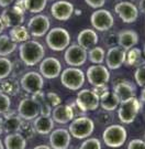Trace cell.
Returning a JSON list of instances; mask_svg holds the SVG:
<instances>
[{
	"mask_svg": "<svg viewBox=\"0 0 145 149\" xmlns=\"http://www.w3.org/2000/svg\"><path fill=\"white\" fill-rule=\"evenodd\" d=\"M45 50L40 42L29 40L21 43L19 48V56L25 66H34L44 59Z\"/></svg>",
	"mask_w": 145,
	"mask_h": 149,
	"instance_id": "cell-1",
	"label": "cell"
},
{
	"mask_svg": "<svg viewBox=\"0 0 145 149\" xmlns=\"http://www.w3.org/2000/svg\"><path fill=\"white\" fill-rule=\"evenodd\" d=\"M46 43L48 48L53 51H56V52L64 51L69 47V32L64 28H53L46 33Z\"/></svg>",
	"mask_w": 145,
	"mask_h": 149,
	"instance_id": "cell-2",
	"label": "cell"
},
{
	"mask_svg": "<svg viewBox=\"0 0 145 149\" xmlns=\"http://www.w3.org/2000/svg\"><path fill=\"white\" fill-rule=\"evenodd\" d=\"M128 137L126 129L122 125L111 124L102 133L103 143L110 148H119L123 146Z\"/></svg>",
	"mask_w": 145,
	"mask_h": 149,
	"instance_id": "cell-3",
	"label": "cell"
},
{
	"mask_svg": "<svg viewBox=\"0 0 145 149\" xmlns=\"http://www.w3.org/2000/svg\"><path fill=\"white\" fill-rule=\"evenodd\" d=\"M95 130V123L91 118L87 116L74 118L69 124V132L70 136H73L76 139H86Z\"/></svg>",
	"mask_w": 145,
	"mask_h": 149,
	"instance_id": "cell-4",
	"label": "cell"
},
{
	"mask_svg": "<svg viewBox=\"0 0 145 149\" xmlns=\"http://www.w3.org/2000/svg\"><path fill=\"white\" fill-rule=\"evenodd\" d=\"M60 83L67 90H80L85 84V73L78 68H67L60 73Z\"/></svg>",
	"mask_w": 145,
	"mask_h": 149,
	"instance_id": "cell-5",
	"label": "cell"
},
{
	"mask_svg": "<svg viewBox=\"0 0 145 149\" xmlns=\"http://www.w3.org/2000/svg\"><path fill=\"white\" fill-rule=\"evenodd\" d=\"M141 109V102L136 97H131L129 100L121 102L118 108V117L123 124H131L135 120Z\"/></svg>",
	"mask_w": 145,
	"mask_h": 149,
	"instance_id": "cell-6",
	"label": "cell"
},
{
	"mask_svg": "<svg viewBox=\"0 0 145 149\" xmlns=\"http://www.w3.org/2000/svg\"><path fill=\"white\" fill-rule=\"evenodd\" d=\"M86 77L93 87L107 86L110 81V71L102 64H93L87 69Z\"/></svg>",
	"mask_w": 145,
	"mask_h": 149,
	"instance_id": "cell-7",
	"label": "cell"
},
{
	"mask_svg": "<svg viewBox=\"0 0 145 149\" xmlns=\"http://www.w3.org/2000/svg\"><path fill=\"white\" fill-rule=\"evenodd\" d=\"M91 26L98 31H108L113 27L114 19L112 13L106 9H97L90 16Z\"/></svg>",
	"mask_w": 145,
	"mask_h": 149,
	"instance_id": "cell-8",
	"label": "cell"
},
{
	"mask_svg": "<svg viewBox=\"0 0 145 149\" xmlns=\"http://www.w3.org/2000/svg\"><path fill=\"white\" fill-rule=\"evenodd\" d=\"M20 85L22 90L33 95L40 91H42L44 86V79L38 72H34V71L27 72L24 75H22L21 80H20Z\"/></svg>",
	"mask_w": 145,
	"mask_h": 149,
	"instance_id": "cell-9",
	"label": "cell"
},
{
	"mask_svg": "<svg viewBox=\"0 0 145 149\" xmlns=\"http://www.w3.org/2000/svg\"><path fill=\"white\" fill-rule=\"evenodd\" d=\"M88 59V53L85 49H82L78 44H71L65 50L64 60L66 64L71 68H78L86 63Z\"/></svg>",
	"mask_w": 145,
	"mask_h": 149,
	"instance_id": "cell-10",
	"label": "cell"
},
{
	"mask_svg": "<svg viewBox=\"0 0 145 149\" xmlns=\"http://www.w3.org/2000/svg\"><path fill=\"white\" fill-rule=\"evenodd\" d=\"M49 26H51V22L47 16L36 15L29 20L27 28L30 36L34 38H41L44 37L49 31Z\"/></svg>",
	"mask_w": 145,
	"mask_h": 149,
	"instance_id": "cell-11",
	"label": "cell"
},
{
	"mask_svg": "<svg viewBox=\"0 0 145 149\" xmlns=\"http://www.w3.org/2000/svg\"><path fill=\"white\" fill-rule=\"evenodd\" d=\"M114 11L124 23H133L139 18L137 7L128 0L119 1L118 3L114 6Z\"/></svg>",
	"mask_w": 145,
	"mask_h": 149,
	"instance_id": "cell-12",
	"label": "cell"
},
{
	"mask_svg": "<svg viewBox=\"0 0 145 149\" xmlns=\"http://www.w3.org/2000/svg\"><path fill=\"white\" fill-rule=\"evenodd\" d=\"M75 102L86 113L96 111L99 107V96L92 90H88V88L79 91Z\"/></svg>",
	"mask_w": 145,
	"mask_h": 149,
	"instance_id": "cell-13",
	"label": "cell"
},
{
	"mask_svg": "<svg viewBox=\"0 0 145 149\" xmlns=\"http://www.w3.org/2000/svg\"><path fill=\"white\" fill-rule=\"evenodd\" d=\"M0 19L5 28L11 29L18 26H22V23L24 22V10L20 9L16 6H13L11 8H5L1 13Z\"/></svg>",
	"mask_w": 145,
	"mask_h": 149,
	"instance_id": "cell-14",
	"label": "cell"
},
{
	"mask_svg": "<svg viewBox=\"0 0 145 149\" xmlns=\"http://www.w3.org/2000/svg\"><path fill=\"white\" fill-rule=\"evenodd\" d=\"M18 115L23 120H34L40 115V106L36 102L31 98H23L18 106Z\"/></svg>",
	"mask_w": 145,
	"mask_h": 149,
	"instance_id": "cell-15",
	"label": "cell"
},
{
	"mask_svg": "<svg viewBox=\"0 0 145 149\" xmlns=\"http://www.w3.org/2000/svg\"><path fill=\"white\" fill-rule=\"evenodd\" d=\"M62 73V64L56 58L49 56L41 61L40 64V74L45 79L53 80L58 77Z\"/></svg>",
	"mask_w": 145,
	"mask_h": 149,
	"instance_id": "cell-16",
	"label": "cell"
},
{
	"mask_svg": "<svg viewBox=\"0 0 145 149\" xmlns=\"http://www.w3.org/2000/svg\"><path fill=\"white\" fill-rule=\"evenodd\" d=\"M126 59V51H124L119 45H114L109 48L106 53V63L109 70H118L120 69Z\"/></svg>",
	"mask_w": 145,
	"mask_h": 149,
	"instance_id": "cell-17",
	"label": "cell"
},
{
	"mask_svg": "<svg viewBox=\"0 0 145 149\" xmlns=\"http://www.w3.org/2000/svg\"><path fill=\"white\" fill-rule=\"evenodd\" d=\"M52 16L58 21H66L74 13V5L66 0H57L51 7Z\"/></svg>",
	"mask_w": 145,
	"mask_h": 149,
	"instance_id": "cell-18",
	"label": "cell"
},
{
	"mask_svg": "<svg viewBox=\"0 0 145 149\" xmlns=\"http://www.w3.org/2000/svg\"><path fill=\"white\" fill-rule=\"evenodd\" d=\"M69 132L65 128L53 129L49 135V145L52 149H67L70 145Z\"/></svg>",
	"mask_w": 145,
	"mask_h": 149,
	"instance_id": "cell-19",
	"label": "cell"
},
{
	"mask_svg": "<svg viewBox=\"0 0 145 149\" xmlns=\"http://www.w3.org/2000/svg\"><path fill=\"white\" fill-rule=\"evenodd\" d=\"M139 42V34L134 30H121L117 34V43L124 51H129Z\"/></svg>",
	"mask_w": 145,
	"mask_h": 149,
	"instance_id": "cell-20",
	"label": "cell"
},
{
	"mask_svg": "<svg viewBox=\"0 0 145 149\" xmlns=\"http://www.w3.org/2000/svg\"><path fill=\"white\" fill-rule=\"evenodd\" d=\"M99 41L98 34L92 29H84L77 36V44L86 51L92 49Z\"/></svg>",
	"mask_w": 145,
	"mask_h": 149,
	"instance_id": "cell-21",
	"label": "cell"
},
{
	"mask_svg": "<svg viewBox=\"0 0 145 149\" xmlns=\"http://www.w3.org/2000/svg\"><path fill=\"white\" fill-rule=\"evenodd\" d=\"M3 129L5 133H19L22 125V120L16 111H8L3 114Z\"/></svg>",
	"mask_w": 145,
	"mask_h": 149,
	"instance_id": "cell-22",
	"label": "cell"
},
{
	"mask_svg": "<svg viewBox=\"0 0 145 149\" xmlns=\"http://www.w3.org/2000/svg\"><path fill=\"white\" fill-rule=\"evenodd\" d=\"M51 117L54 120V123H58V124L64 125V124L70 123L74 119V114L71 112V108L68 104H66V105L60 104L52 109Z\"/></svg>",
	"mask_w": 145,
	"mask_h": 149,
	"instance_id": "cell-23",
	"label": "cell"
},
{
	"mask_svg": "<svg viewBox=\"0 0 145 149\" xmlns=\"http://www.w3.org/2000/svg\"><path fill=\"white\" fill-rule=\"evenodd\" d=\"M113 92L119 97L120 103H121V102L129 100L131 97H135L136 90H135L134 85L132 83H130L128 81H122V82H119L118 84L114 85Z\"/></svg>",
	"mask_w": 145,
	"mask_h": 149,
	"instance_id": "cell-24",
	"label": "cell"
},
{
	"mask_svg": "<svg viewBox=\"0 0 145 149\" xmlns=\"http://www.w3.org/2000/svg\"><path fill=\"white\" fill-rule=\"evenodd\" d=\"M120 105V100L113 91H107L99 97V106L106 112H113Z\"/></svg>",
	"mask_w": 145,
	"mask_h": 149,
	"instance_id": "cell-25",
	"label": "cell"
},
{
	"mask_svg": "<svg viewBox=\"0 0 145 149\" xmlns=\"http://www.w3.org/2000/svg\"><path fill=\"white\" fill-rule=\"evenodd\" d=\"M54 124L55 123L51 116L38 115L33 120V127L35 129V133L40 135H48L54 129Z\"/></svg>",
	"mask_w": 145,
	"mask_h": 149,
	"instance_id": "cell-26",
	"label": "cell"
},
{
	"mask_svg": "<svg viewBox=\"0 0 145 149\" xmlns=\"http://www.w3.org/2000/svg\"><path fill=\"white\" fill-rule=\"evenodd\" d=\"M5 149H25L27 139L20 133H13L7 135L5 138Z\"/></svg>",
	"mask_w": 145,
	"mask_h": 149,
	"instance_id": "cell-27",
	"label": "cell"
},
{
	"mask_svg": "<svg viewBox=\"0 0 145 149\" xmlns=\"http://www.w3.org/2000/svg\"><path fill=\"white\" fill-rule=\"evenodd\" d=\"M9 37L14 43H23L30 40V33L27 27L18 26V27L11 28Z\"/></svg>",
	"mask_w": 145,
	"mask_h": 149,
	"instance_id": "cell-28",
	"label": "cell"
},
{
	"mask_svg": "<svg viewBox=\"0 0 145 149\" xmlns=\"http://www.w3.org/2000/svg\"><path fill=\"white\" fill-rule=\"evenodd\" d=\"M16 49V43H14L7 34L0 36V56L5 58L7 55L13 53Z\"/></svg>",
	"mask_w": 145,
	"mask_h": 149,
	"instance_id": "cell-29",
	"label": "cell"
},
{
	"mask_svg": "<svg viewBox=\"0 0 145 149\" xmlns=\"http://www.w3.org/2000/svg\"><path fill=\"white\" fill-rule=\"evenodd\" d=\"M1 87H2V93L7 94L8 96L16 95L20 91V83L16 77H10V79H5L1 81Z\"/></svg>",
	"mask_w": 145,
	"mask_h": 149,
	"instance_id": "cell-30",
	"label": "cell"
},
{
	"mask_svg": "<svg viewBox=\"0 0 145 149\" xmlns=\"http://www.w3.org/2000/svg\"><path fill=\"white\" fill-rule=\"evenodd\" d=\"M32 98L38 103V106H40V115L51 116V114H52V107L49 106V104H48L46 98H45V93H43L42 91H40L38 93L33 94Z\"/></svg>",
	"mask_w": 145,
	"mask_h": 149,
	"instance_id": "cell-31",
	"label": "cell"
},
{
	"mask_svg": "<svg viewBox=\"0 0 145 149\" xmlns=\"http://www.w3.org/2000/svg\"><path fill=\"white\" fill-rule=\"evenodd\" d=\"M87 53L89 61L93 64H101L106 59V51L101 47H93L89 51H87Z\"/></svg>",
	"mask_w": 145,
	"mask_h": 149,
	"instance_id": "cell-32",
	"label": "cell"
},
{
	"mask_svg": "<svg viewBox=\"0 0 145 149\" xmlns=\"http://www.w3.org/2000/svg\"><path fill=\"white\" fill-rule=\"evenodd\" d=\"M47 0H24L25 10L32 13H40L45 9Z\"/></svg>",
	"mask_w": 145,
	"mask_h": 149,
	"instance_id": "cell-33",
	"label": "cell"
},
{
	"mask_svg": "<svg viewBox=\"0 0 145 149\" xmlns=\"http://www.w3.org/2000/svg\"><path fill=\"white\" fill-rule=\"evenodd\" d=\"M12 72V62L7 58L0 56V81L9 77Z\"/></svg>",
	"mask_w": 145,
	"mask_h": 149,
	"instance_id": "cell-34",
	"label": "cell"
},
{
	"mask_svg": "<svg viewBox=\"0 0 145 149\" xmlns=\"http://www.w3.org/2000/svg\"><path fill=\"white\" fill-rule=\"evenodd\" d=\"M141 50L137 48H132L131 50H129V53H126V59L125 62L131 65L134 66L141 61Z\"/></svg>",
	"mask_w": 145,
	"mask_h": 149,
	"instance_id": "cell-35",
	"label": "cell"
},
{
	"mask_svg": "<svg viewBox=\"0 0 145 149\" xmlns=\"http://www.w3.org/2000/svg\"><path fill=\"white\" fill-rule=\"evenodd\" d=\"M19 133L21 134L22 136L27 140V139H31L34 137V135H35V129L33 127V124H30L29 122L25 120V122H22L21 128H20Z\"/></svg>",
	"mask_w": 145,
	"mask_h": 149,
	"instance_id": "cell-36",
	"label": "cell"
},
{
	"mask_svg": "<svg viewBox=\"0 0 145 149\" xmlns=\"http://www.w3.org/2000/svg\"><path fill=\"white\" fill-rule=\"evenodd\" d=\"M78 149H101V141L98 138H86Z\"/></svg>",
	"mask_w": 145,
	"mask_h": 149,
	"instance_id": "cell-37",
	"label": "cell"
},
{
	"mask_svg": "<svg viewBox=\"0 0 145 149\" xmlns=\"http://www.w3.org/2000/svg\"><path fill=\"white\" fill-rule=\"evenodd\" d=\"M113 120V116L111 112H101L99 115H98V117H97V122L99 123L101 126H109V125H111V123Z\"/></svg>",
	"mask_w": 145,
	"mask_h": 149,
	"instance_id": "cell-38",
	"label": "cell"
},
{
	"mask_svg": "<svg viewBox=\"0 0 145 149\" xmlns=\"http://www.w3.org/2000/svg\"><path fill=\"white\" fill-rule=\"evenodd\" d=\"M11 100L10 96H8L5 93H0V114H5L10 109Z\"/></svg>",
	"mask_w": 145,
	"mask_h": 149,
	"instance_id": "cell-39",
	"label": "cell"
},
{
	"mask_svg": "<svg viewBox=\"0 0 145 149\" xmlns=\"http://www.w3.org/2000/svg\"><path fill=\"white\" fill-rule=\"evenodd\" d=\"M134 79L136 84L140 87H145V65L140 66L139 69L135 71L134 73Z\"/></svg>",
	"mask_w": 145,
	"mask_h": 149,
	"instance_id": "cell-40",
	"label": "cell"
},
{
	"mask_svg": "<svg viewBox=\"0 0 145 149\" xmlns=\"http://www.w3.org/2000/svg\"><path fill=\"white\" fill-rule=\"evenodd\" d=\"M45 98H46V101H47V103L49 104L51 107H56L62 104V100H60L59 95L56 94V93H54V92L46 93L45 94Z\"/></svg>",
	"mask_w": 145,
	"mask_h": 149,
	"instance_id": "cell-41",
	"label": "cell"
},
{
	"mask_svg": "<svg viewBox=\"0 0 145 149\" xmlns=\"http://www.w3.org/2000/svg\"><path fill=\"white\" fill-rule=\"evenodd\" d=\"M68 105H69V107L71 108V112L74 114V118L81 117V116H85V115H86V112H84L80 107L77 105V103H76L75 101L69 103Z\"/></svg>",
	"mask_w": 145,
	"mask_h": 149,
	"instance_id": "cell-42",
	"label": "cell"
},
{
	"mask_svg": "<svg viewBox=\"0 0 145 149\" xmlns=\"http://www.w3.org/2000/svg\"><path fill=\"white\" fill-rule=\"evenodd\" d=\"M128 149H145V141L142 139H132L128 145Z\"/></svg>",
	"mask_w": 145,
	"mask_h": 149,
	"instance_id": "cell-43",
	"label": "cell"
},
{
	"mask_svg": "<svg viewBox=\"0 0 145 149\" xmlns=\"http://www.w3.org/2000/svg\"><path fill=\"white\" fill-rule=\"evenodd\" d=\"M87 5L89 6L90 8H93V9H100L102 8L104 3H106V0H85Z\"/></svg>",
	"mask_w": 145,
	"mask_h": 149,
	"instance_id": "cell-44",
	"label": "cell"
},
{
	"mask_svg": "<svg viewBox=\"0 0 145 149\" xmlns=\"http://www.w3.org/2000/svg\"><path fill=\"white\" fill-rule=\"evenodd\" d=\"M117 34H118V33H117ZM117 34H110V33H108L104 42H106V44H107L109 48L114 47V44L117 43Z\"/></svg>",
	"mask_w": 145,
	"mask_h": 149,
	"instance_id": "cell-45",
	"label": "cell"
},
{
	"mask_svg": "<svg viewBox=\"0 0 145 149\" xmlns=\"http://www.w3.org/2000/svg\"><path fill=\"white\" fill-rule=\"evenodd\" d=\"M92 91H93L97 95L100 97L103 93H106V92L109 91V90H108V86H102V87H93V90Z\"/></svg>",
	"mask_w": 145,
	"mask_h": 149,
	"instance_id": "cell-46",
	"label": "cell"
},
{
	"mask_svg": "<svg viewBox=\"0 0 145 149\" xmlns=\"http://www.w3.org/2000/svg\"><path fill=\"white\" fill-rule=\"evenodd\" d=\"M13 2V0H0V7L2 8H8L11 3Z\"/></svg>",
	"mask_w": 145,
	"mask_h": 149,
	"instance_id": "cell-47",
	"label": "cell"
},
{
	"mask_svg": "<svg viewBox=\"0 0 145 149\" xmlns=\"http://www.w3.org/2000/svg\"><path fill=\"white\" fill-rule=\"evenodd\" d=\"M16 7H19L20 9H22V10H25V6H24V0H16Z\"/></svg>",
	"mask_w": 145,
	"mask_h": 149,
	"instance_id": "cell-48",
	"label": "cell"
},
{
	"mask_svg": "<svg viewBox=\"0 0 145 149\" xmlns=\"http://www.w3.org/2000/svg\"><path fill=\"white\" fill-rule=\"evenodd\" d=\"M140 11H142L145 15V0H140V3H139V8H137Z\"/></svg>",
	"mask_w": 145,
	"mask_h": 149,
	"instance_id": "cell-49",
	"label": "cell"
},
{
	"mask_svg": "<svg viewBox=\"0 0 145 149\" xmlns=\"http://www.w3.org/2000/svg\"><path fill=\"white\" fill-rule=\"evenodd\" d=\"M33 149H52V148L49 146H47V145H38V146L34 147Z\"/></svg>",
	"mask_w": 145,
	"mask_h": 149,
	"instance_id": "cell-50",
	"label": "cell"
},
{
	"mask_svg": "<svg viewBox=\"0 0 145 149\" xmlns=\"http://www.w3.org/2000/svg\"><path fill=\"white\" fill-rule=\"evenodd\" d=\"M2 133H5V129H3V119L0 117V135Z\"/></svg>",
	"mask_w": 145,
	"mask_h": 149,
	"instance_id": "cell-51",
	"label": "cell"
},
{
	"mask_svg": "<svg viewBox=\"0 0 145 149\" xmlns=\"http://www.w3.org/2000/svg\"><path fill=\"white\" fill-rule=\"evenodd\" d=\"M141 100H142V102H144V103H145V87L143 88V91H142V94H141Z\"/></svg>",
	"mask_w": 145,
	"mask_h": 149,
	"instance_id": "cell-52",
	"label": "cell"
},
{
	"mask_svg": "<svg viewBox=\"0 0 145 149\" xmlns=\"http://www.w3.org/2000/svg\"><path fill=\"white\" fill-rule=\"evenodd\" d=\"M3 30H5V26H3V23H2L1 19H0V34L3 32Z\"/></svg>",
	"mask_w": 145,
	"mask_h": 149,
	"instance_id": "cell-53",
	"label": "cell"
},
{
	"mask_svg": "<svg viewBox=\"0 0 145 149\" xmlns=\"http://www.w3.org/2000/svg\"><path fill=\"white\" fill-rule=\"evenodd\" d=\"M0 149H5V145L2 144V140L0 139Z\"/></svg>",
	"mask_w": 145,
	"mask_h": 149,
	"instance_id": "cell-54",
	"label": "cell"
},
{
	"mask_svg": "<svg viewBox=\"0 0 145 149\" xmlns=\"http://www.w3.org/2000/svg\"><path fill=\"white\" fill-rule=\"evenodd\" d=\"M0 93H2V87H1V81H0Z\"/></svg>",
	"mask_w": 145,
	"mask_h": 149,
	"instance_id": "cell-55",
	"label": "cell"
},
{
	"mask_svg": "<svg viewBox=\"0 0 145 149\" xmlns=\"http://www.w3.org/2000/svg\"><path fill=\"white\" fill-rule=\"evenodd\" d=\"M67 149H77V148H75V147H68Z\"/></svg>",
	"mask_w": 145,
	"mask_h": 149,
	"instance_id": "cell-56",
	"label": "cell"
},
{
	"mask_svg": "<svg viewBox=\"0 0 145 149\" xmlns=\"http://www.w3.org/2000/svg\"><path fill=\"white\" fill-rule=\"evenodd\" d=\"M143 52H144V56H145V44H144V49H143Z\"/></svg>",
	"mask_w": 145,
	"mask_h": 149,
	"instance_id": "cell-57",
	"label": "cell"
},
{
	"mask_svg": "<svg viewBox=\"0 0 145 149\" xmlns=\"http://www.w3.org/2000/svg\"><path fill=\"white\" fill-rule=\"evenodd\" d=\"M128 1H130V2H131V1H134V0H128Z\"/></svg>",
	"mask_w": 145,
	"mask_h": 149,
	"instance_id": "cell-58",
	"label": "cell"
},
{
	"mask_svg": "<svg viewBox=\"0 0 145 149\" xmlns=\"http://www.w3.org/2000/svg\"><path fill=\"white\" fill-rule=\"evenodd\" d=\"M144 141H145V133H144Z\"/></svg>",
	"mask_w": 145,
	"mask_h": 149,
	"instance_id": "cell-59",
	"label": "cell"
}]
</instances>
